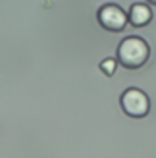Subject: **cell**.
Wrapping results in <instances>:
<instances>
[{"instance_id": "8992f818", "label": "cell", "mask_w": 156, "mask_h": 158, "mask_svg": "<svg viewBox=\"0 0 156 158\" xmlns=\"http://www.w3.org/2000/svg\"><path fill=\"white\" fill-rule=\"evenodd\" d=\"M149 2H150V4H156V0H149Z\"/></svg>"}, {"instance_id": "6da1fadb", "label": "cell", "mask_w": 156, "mask_h": 158, "mask_svg": "<svg viewBox=\"0 0 156 158\" xmlns=\"http://www.w3.org/2000/svg\"><path fill=\"white\" fill-rule=\"evenodd\" d=\"M150 56V48L141 37H127L118 46V62L127 69L141 68Z\"/></svg>"}, {"instance_id": "7a4b0ae2", "label": "cell", "mask_w": 156, "mask_h": 158, "mask_svg": "<svg viewBox=\"0 0 156 158\" xmlns=\"http://www.w3.org/2000/svg\"><path fill=\"white\" fill-rule=\"evenodd\" d=\"M120 102H121L123 112L127 116H131V118H143V116L149 114V110H150L149 97H146L141 89H135V87L123 91Z\"/></svg>"}, {"instance_id": "277c9868", "label": "cell", "mask_w": 156, "mask_h": 158, "mask_svg": "<svg viewBox=\"0 0 156 158\" xmlns=\"http://www.w3.org/2000/svg\"><path fill=\"white\" fill-rule=\"evenodd\" d=\"M152 19V12L146 4H133L129 10V23L135 27H143Z\"/></svg>"}, {"instance_id": "5b68a950", "label": "cell", "mask_w": 156, "mask_h": 158, "mask_svg": "<svg viewBox=\"0 0 156 158\" xmlns=\"http://www.w3.org/2000/svg\"><path fill=\"white\" fill-rule=\"evenodd\" d=\"M116 66H118V60H114V58H106V60L100 62V69H102L106 75H114Z\"/></svg>"}, {"instance_id": "3957f363", "label": "cell", "mask_w": 156, "mask_h": 158, "mask_svg": "<svg viewBox=\"0 0 156 158\" xmlns=\"http://www.w3.org/2000/svg\"><path fill=\"white\" fill-rule=\"evenodd\" d=\"M127 21L129 15L118 4H104L98 10V23L108 31H123Z\"/></svg>"}]
</instances>
